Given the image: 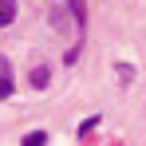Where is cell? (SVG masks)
Wrapping results in <instances>:
<instances>
[{
  "label": "cell",
  "instance_id": "cell-4",
  "mask_svg": "<svg viewBox=\"0 0 146 146\" xmlns=\"http://www.w3.org/2000/svg\"><path fill=\"white\" fill-rule=\"evenodd\" d=\"M44 142H48L44 130H28V134H24V146H44Z\"/></svg>",
  "mask_w": 146,
  "mask_h": 146
},
{
  "label": "cell",
  "instance_id": "cell-1",
  "mask_svg": "<svg viewBox=\"0 0 146 146\" xmlns=\"http://www.w3.org/2000/svg\"><path fill=\"white\" fill-rule=\"evenodd\" d=\"M12 95V63L0 55V99H8Z\"/></svg>",
  "mask_w": 146,
  "mask_h": 146
},
{
  "label": "cell",
  "instance_id": "cell-3",
  "mask_svg": "<svg viewBox=\"0 0 146 146\" xmlns=\"http://www.w3.org/2000/svg\"><path fill=\"white\" fill-rule=\"evenodd\" d=\"M16 20V0H0V28H8Z\"/></svg>",
  "mask_w": 146,
  "mask_h": 146
},
{
  "label": "cell",
  "instance_id": "cell-2",
  "mask_svg": "<svg viewBox=\"0 0 146 146\" xmlns=\"http://www.w3.org/2000/svg\"><path fill=\"white\" fill-rule=\"evenodd\" d=\"M28 79H32V87H36V91H44V87L51 83V71L40 63V67H32V75H28Z\"/></svg>",
  "mask_w": 146,
  "mask_h": 146
}]
</instances>
